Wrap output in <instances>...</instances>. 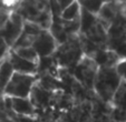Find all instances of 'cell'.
<instances>
[{
	"label": "cell",
	"mask_w": 126,
	"mask_h": 122,
	"mask_svg": "<svg viewBox=\"0 0 126 122\" xmlns=\"http://www.w3.org/2000/svg\"><path fill=\"white\" fill-rule=\"evenodd\" d=\"M25 20L18 12L11 11L9 20L7 21L6 26L0 30V36L2 38L3 42L11 49L15 46L16 41L20 37L25 26Z\"/></svg>",
	"instance_id": "obj_7"
},
{
	"label": "cell",
	"mask_w": 126,
	"mask_h": 122,
	"mask_svg": "<svg viewBox=\"0 0 126 122\" xmlns=\"http://www.w3.org/2000/svg\"><path fill=\"white\" fill-rule=\"evenodd\" d=\"M3 101L8 117H14L15 114L26 118L36 117V108L29 98H10L3 96Z\"/></svg>",
	"instance_id": "obj_8"
},
{
	"label": "cell",
	"mask_w": 126,
	"mask_h": 122,
	"mask_svg": "<svg viewBox=\"0 0 126 122\" xmlns=\"http://www.w3.org/2000/svg\"><path fill=\"white\" fill-rule=\"evenodd\" d=\"M110 107V117L113 121L126 122V82L122 81L117 91L115 92Z\"/></svg>",
	"instance_id": "obj_9"
},
{
	"label": "cell",
	"mask_w": 126,
	"mask_h": 122,
	"mask_svg": "<svg viewBox=\"0 0 126 122\" xmlns=\"http://www.w3.org/2000/svg\"><path fill=\"white\" fill-rule=\"evenodd\" d=\"M117 2L119 3L121 8H126V0H117Z\"/></svg>",
	"instance_id": "obj_24"
},
{
	"label": "cell",
	"mask_w": 126,
	"mask_h": 122,
	"mask_svg": "<svg viewBox=\"0 0 126 122\" xmlns=\"http://www.w3.org/2000/svg\"><path fill=\"white\" fill-rule=\"evenodd\" d=\"M80 13L81 7L78 1L75 0L71 5H69L68 7H66L63 10L59 18L64 21H74V20H77V19L80 18Z\"/></svg>",
	"instance_id": "obj_16"
},
{
	"label": "cell",
	"mask_w": 126,
	"mask_h": 122,
	"mask_svg": "<svg viewBox=\"0 0 126 122\" xmlns=\"http://www.w3.org/2000/svg\"><path fill=\"white\" fill-rule=\"evenodd\" d=\"M37 81H38V74L15 72L11 80L3 90V96L10 98H30L31 91Z\"/></svg>",
	"instance_id": "obj_4"
},
{
	"label": "cell",
	"mask_w": 126,
	"mask_h": 122,
	"mask_svg": "<svg viewBox=\"0 0 126 122\" xmlns=\"http://www.w3.org/2000/svg\"><path fill=\"white\" fill-rule=\"evenodd\" d=\"M44 29L40 26L33 24L30 21H25L24 30H22L20 37L16 41L15 46L11 48V50H16L19 48H26V47H32L33 41L36 40L37 36L43 31Z\"/></svg>",
	"instance_id": "obj_12"
},
{
	"label": "cell",
	"mask_w": 126,
	"mask_h": 122,
	"mask_svg": "<svg viewBox=\"0 0 126 122\" xmlns=\"http://www.w3.org/2000/svg\"><path fill=\"white\" fill-rule=\"evenodd\" d=\"M58 46L59 45L57 43L55 38L52 37L50 31L44 29L33 41L32 48L37 51L40 59H43V58L52 57V54L55 53L56 50H57Z\"/></svg>",
	"instance_id": "obj_10"
},
{
	"label": "cell",
	"mask_w": 126,
	"mask_h": 122,
	"mask_svg": "<svg viewBox=\"0 0 126 122\" xmlns=\"http://www.w3.org/2000/svg\"><path fill=\"white\" fill-rule=\"evenodd\" d=\"M11 10L6 9V8H0V30L6 26L7 21L9 20Z\"/></svg>",
	"instance_id": "obj_21"
},
{
	"label": "cell",
	"mask_w": 126,
	"mask_h": 122,
	"mask_svg": "<svg viewBox=\"0 0 126 122\" xmlns=\"http://www.w3.org/2000/svg\"><path fill=\"white\" fill-rule=\"evenodd\" d=\"M51 97H52L51 91H48V90L44 89L41 85H39L38 83H36L32 91H31L29 99L31 100L35 108H44L50 102Z\"/></svg>",
	"instance_id": "obj_15"
},
{
	"label": "cell",
	"mask_w": 126,
	"mask_h": 122,
	"mask_svg": "<svg viewBox=\"0 0 126 122\" xmlns=\"http://www.w3.org/2000/svg\"><path fill=\"white\" fill-rule=\"evenodd\" d=\"M121 83L122 79L115 67H100L94 81L93 91L102 102L110 106Z\"/></svg>",
	"instance_id": "obj_2"
},
{
	"label": "cell",
	"mask_w": 126,
	"mask_h": 122,
	"mask_svg": "<svg viewBox=\"0 0 126 122\" xmlns=\"http://www.w3.org/2000/svg\"><path fill=\"white\" fill-rule=\"evenodd\" d=\"M95 60V62L98 64V67H116L117 62L121 59L118 58L115 52L107 48H100L98 49L93 56L91 57Z\"/></svg>",
	"instance_id": "obj_14"
},
{
	"label": "cell",
	"mask_w": 126,
	"mask_h": 122,
	"mask_svg": "<svg viewBox=\"0 0 126 122\" xmlns=\"http://www.w3.org/2000/svg\"><path fill=\"white\" fill-rule=\"evenodd\" d=\"M55 1H57V3L59 5V7L62 8V11H63L66 7H68L69 5H71V3L74 2L75 0H55Z\"/></svg>",
	"instance_id": "obj_23"
},
{
	"label": "cell",
	"mask_w": 126,
	"mask_h": 122,
	"mask_svg": "<svg viewBox=\"0 0 126 122\" xmlns=\"http://www.w3.org/2000/svg\"><path fill=\"white\" fill-rule=\"evenodd\" d=\"M115 68H116V71L119 74V77H121L122 81H125L126 82V59L119 60Z\"/></svg>",
	"instance_id": "obj_20"
},
{
	"label": "cell",
	"mask_w": 126,
	"mask_h": 122,
	"mask_svg": "<svg viewBox=\"0 0 126 122\" xmlns=\"http://www.w3.org/2000/svg\"><path fill=\"white\" fill-rule=\"evenodd\" d=\"M17 54L21 58L26 59L28 61H31V62H35V63H39L40 62V57L37 53L35 49L32 47H26V48H19V49L14 50Z\"/></svg>",
	"instance_id": "obj_19"
},
{
	"label": "cell",
	"mask_w": 126,
	"mask_h": 122,
	"mask_svg": "<svg viewBox=\"0 0 126 122\" xmlns=\"http://www.w3.org/2000/svg\"><path fill=\"white\" fill-rule=\"evenodd\" d=\"M9 51H10V48L8 47L3 41L2 42H0V63H1V62L8 57Z\"/></svg>",
	"instance_id": "obj_22"
},
{
	"label": "cell",
	"mask_w": 126,
	"mask_h": 122,
	"mask_svg": "<svg viewBox=\"0 0 126 122\" xmlns=\"http://www.w3.org/2000/svg\"><path fill=\"white\" fill-rule=\"evenodd\" d=\"M7 59L11 63L15 72L26 73V74H38L39 63H35V62H31V61L21 58L14 50L10 49Z\"/></svg>",
	"instance_id": "obj_13"
},
{
	"label": "cell",
	"mask_w": 126,
	"mask_h": 122,
	"mask_svg": "<svg viewBox=\"0 0 126 122\" xmlns=\"http://www.w3.org/2000/svg\"><path fill=\"white\" fill-rule=\"evenodd\" d=\"M14 11L18 12L25 20L38 24L46 30H49L52 24L49 0H21Z\"/></svg>",
	"instance_id": "obj_1"
},
{
	"label": "cell",
	"mask_w": 126,
	"mask_h": 122,
	"mask_svg": "<svg viewBox=\"0 0 126 122\" xmlns=\"http://www.w3.org/2000/svg\"><path fill=\"white\" fill-rule=\"evenodd\" d=\"M113 122H116V121H113Z\"/></svg>",
	"instance_id": "obj_28"
},
{
	"label": "cell",
	"mask_w": 126,
	"mask_h": 122,
	"mask_svg": "<svg viewBox=\"0 0 126 122\" xmlns=\"http://www.w3.org/2000/svg\"><path fill=\"white\" fill-rule=\"evenodd\" d=\"M121 16L126 20V8H121Z\"/></svg>",
	"instance_id": "obj_25"
},
{
	"label": "cell",
	"mask_w": 126,
	"mask_h": 122,
	"mask_svg": "<svg viewBox=\"0 0 126 122\" xmlns=\"http://www.w3.org/2000/svg\"><path fill=\"white\" fill-rule=\"evenodd\" d=\"M83 9L87 10V11L92 12L94 14H97L103 5L110 1H114V0H77Z\"/></svg>",
	"instance_id": "obj_18"
},
{
	"label": "cell",
	"mask_w": 126,
	"mask_h": 122,
	"mask_svg": "<svg viewBox=\"0 0 126 122\" xmlns=\"http://www.w3.org/2000/svg\"><path fill=\"white\" fill-rule=\"evenodd\" d=\"M119 14H121V6L117 2V0H114L104 3L96 16L98 18V21L108 32V29L110 28L113 22L118 18Z\"/></svg>",
	"instance_id": "obj_11"
},
{
	"label": "cell",
	"mask_w": 126,
	"mask_h": 122,
	"mask_svg": "<svg viewBox=\"0 0 126 122\" xmlns=\"http://www.w3.org/2000/svg\"><path fill=\"white\" fill-rule=\"evenodd\" d=\"M107 49L121 59H126V20L119 14L107 32Z\"/></svg>",
	"instance_id": "obj_5"
},
{
	"label": "cell",
	"mask_w": 126,
	"mask_h": 122,
	"mask_svg": "<svg viewBox=\"0 0 126 122\" xmlns=\"http://www.w3.org/2000/svg\"><path fill=\"white\" fill-rule=\"evenodd\" d=\"M3 40H2V38H1V36H0V42H2Z\"/></svg>",
	"instance_id": "obj_27"
},
{
	"label": "cell",
	"mask_w": 126,
	"mask_h": 122,
	"mask_svg": "<svg viewBox=\"0 0 126 122\" xmlns=\"http://www.w3.org/2000/svg\"><path fill=\"white\" fill-rule=\"evenodd\" d=\"M2 97H3V90L0 88V98H2Z\"/></svg>",
	"instance_id": "obj_26"
},
{
	"label": "cell",
	"mask_w": 126,
	"mask_h": 122,
	"mask_svg": "<svg viewBox=\"0 0 126 122\" xmlns=\"http://www.w3.org/2000/svg\"><path fill=\"white\" fill-rule=\"evenodd\" d=\"M15 73V70L12 68L11 63L9 62L7 58L0 63V88L5 90L9 81L11 80L12 75Z\"/></svg>",
	"instance_id": "obj_17"
},
{
	"label": "cell",
	"mask_w": 126,
	"mask_h": 122,
	"mask_svg": "<svg viewBox=\"0 0 126 122\" xmlns=\"http://www.w3.org/2000/svg\"><path fill=\"white\" fill-rule=\"evenodd\" d=\"M98 64L93 58L84 54L77 66L74 68V77L87 89L93 90L94 81L98 72Z\"/></svg>",
	"instance_id": "obj_6"
},
{
	"label": "cell",
	"mask_w": 126,
	"mask_h": 122,
	"mask_svg": "<svg viewBox=\"0 0 126 122\" xmlns=\"http://www.w3.org/2000/svg\"><path fill=\"white\" fill-rule=\"evenodd\" d=\"M83 56L84 52L81 49L79 37L73 36L65 43L58 46L57 50L51 58L57 62L58 66L63 68H75Z\"/></svg>",
	"instance_id": "obj_3"
}]
</instances>
